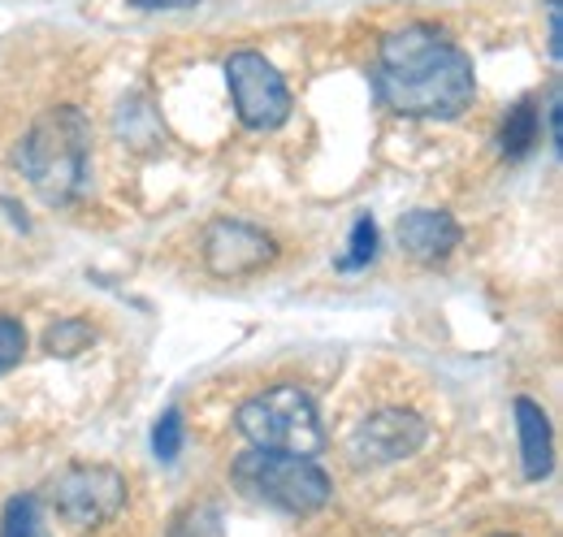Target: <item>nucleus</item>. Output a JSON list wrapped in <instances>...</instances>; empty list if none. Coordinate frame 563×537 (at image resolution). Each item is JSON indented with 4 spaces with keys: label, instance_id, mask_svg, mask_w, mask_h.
<instances>
[{
    "label": "nucleus",
    "instance_id": "1",
    "mask_svg": "<svg viewBox=\"0 0 563 537\" xmlns=\"http://www.w3.org/2000/svg\"><path fill=\"white\" fill-rule=\"evenodd\" d=\"M373 83H377L382 105H390L404 118H424V122L460 118L477 96L473 62L464 57V48H455L433 26L390 31L382 40Z\"/></svg>",
    "mask_w": 563,
    "mask_h": 537
},
{
    "label": "nucleus",
    "instance_id": "2",
    "mask_svg": "<svg viewBox=\"0 0 563 537\" xmlns=\"http://www.w3.org/2000/svg\"><path fill=\"white\" fill-rule=\"evenodd\" d=\"M26 183L48 204H74L91 178V131L74 105L48 109L18 147Z\"/></svg>",
    "mask_w": 563,
    "mask_h": 537
},
{
    "label": "nucleus",
    "instance_id": "3",
    "mask_svg": "<svg viewBox=\"0 0 563 537\" xmlns=\"http://www.w3.org/2000/svg\"><path fill=\"white\" fill-rule=\"evenodd\" d=\"M234 485L274 507L286 516H308V512H321L330 503V476L317 469L312 460L303 456H282V451H243L234 460Z\"/></svg>",
    "mask_w": 563,
    "mask_h": 537
},
{
    "label": "nucleus",
    "instance_id": "4",
    "mask_svg": "<svg viewBox=\"0 0 563 537\" xmlns=\"http://www.w3.org/2000/svg\"><path fill=\"white\" fill-rule=\"evenodd\" d=\"M239 429L261 451L303 456V460H317L325 451V429H321L317 403L299 386H274V391H261L256 399H247L239 407Z\"/></svg>",
    "mask_w": 563,
    "mask_h": 537
},
{
    "label": "nucleus",
    "instance_id": "5",
    "mask_svg": "<svg viewBox=\"0 0 563 537\" xmlns=\"http://www.w3.org/2000/svg\"><path fill=\"white\" fill-rule=\"evenodd\" d=\"M225 83L234 96V113L243 127L252 131H278L282 122L290 118V91L274 62H265L261 53L243 48L225 57Z\"/></svg>",
    "mask_w": 563,
    "mask_h": 537
},
{
    "label": "nucleus",
    "instance_id": "6",
    "mask_svg": "<svg viewBox=\"0 0 563 537\" xmlns=\"http://www.w3.org/2000/svg\"><path fill=\"white\" fill-rule=\"evenodd\" d=\"M53 507L62 520H70L74 529H91L113 520L126 507V476L109 464H82L57 476L53 485Z\"/></svg>",
    "mask_w": 563,
    "mask_h": 537
},
{
    "label": "nucleus",
    "instance_id": "7",
    "mask_svg": "<svg viewBox=\"0 0 563 537\" xmlns=\"http://www.w3.org/2000/svg\"><path fill=\"white\" fill-rule=\"evenodd\" d=\"M424 438H429V425H424L417 412L386 407V412H373V416H364L355 425L347 451H352L355 464L377 469V464H395V460L417 456L424 447Z\"/></svg>",
    "mask_w": 563,
    "mask_h": 537
},
{
    "label": "nucleus",
    "instance_id": "8",
    "mask_svg": "<svg viewBox=\"0 0 563 537\" xmlns=\"http://www.w3.org/2000/svg\"><path fill=\"white\" fill-rule=\"evenodd\" d=\"M278 256L274 239L247 221H212L205 230V265L217 277H247L261 273Z\"/></svg>",
    "mask_w": 563,
    "mask_h": 537
},
{
    "label": "nucleus",
    "instance_id": "9",
    "mask_svg": "<svg viewBox=\"0 0 563 537\" xmlns=\"http://www.w3.org/2000/svg\"><path fill=\"white\" fill-rule=\"evenodd\" d=\"M395 234H399V248L412 261H421V265H438V261H446L460 248V226L442 208H412V212H404Z\"/></svg>",
    "mask_w": 563,
    "mask_h": 537
},
{
    "label": "nucleus",
    "instance_id": "10",
    "mask_svg": "<svg viewBox=\"0 0 563 537\" xmlns=\"http://www.w3.org/2000/svg\"><path fill=\"white\" fill-rule=\"evenodd\" d=\"M516 429H520V460L525 476L542 481L551 472V420L533 399H516Z\"/></svg>",
    "mask_w": 563,
    "mask_h": 537
},
{
    "label": "nucleus",
    "instance_id": "11",
    "mask_svg": "<svg viewBox=\"0 0 563 537\" xmlns=\"http://www.w3.org/2000/svg\"><path fill=\"white\" fill-rule=\"evenodd\" d=\"M113 131H118V139H122L126 147H135V152H152V147L165 143V127H161L156 109H152L143 96H126V100L118 105Z\"/></svg>",
    "mask_w": 563,
    "mask_h": 537
},
{
    "label": "nucleus",
    "instance_id": "12",
    "mask_svg": "<svg viewBox=\"0 0 563 537\" xmlns=\"http://www.w3.org/2000/svg\"><path fill=\"white\" fill-rule=\"evenodd\" d=\"M542 139V122H538V105L533 100H516L503 118V131H498V147L503 156H525L533 143Z\"/></svg>",
    "mask_w": 563,
    "mask_h": 537
},
{
    "label": "nucleus",
    "instance_id": "13",
    "mask_svg": "<svg viewBox=\"0 0 563 537\" xmlns=\"http://www.w3.org/2000/svg\"><path fill=\"white\" fill-rule=\"evenodd\" d=\"M0 537H44V520H40V503L31 494L9 498L4 520H0Z\"/></svg>",
    "mask_w": 563,
    "mask_h": 537
},
{
    "label": "nucleus",
    "instance_id": "14",
    "mask_svg": "<svg viewBox=\"0 0 563 537\" xmlns=\"http://www.w3.org/2000/svg\"><path fill=\"white\" fill-rule=\"evenodd\" d=\"M96 342L91 335V326H82V321H57L48 335H44V347L53 351V355H78V351H87Z\"/></svg>",
    "mask_w": 563,
    "mask_h": 537
},
{
    "label": "nucleus",
    "instance_id": "15",
    "mask_svg": "<svg viewBox=\"0 0 563 537\" xmlns=\"http://www.w3.org/2000/svg\"><path fill=\"white\" fill-rule=\"evenodd\" d=\"M152 451H156L161 464H174V460H178V451H183V412L169 407V412L156 420V429H152Z\"/></svg>",
    "mask_w": 563,
    "mask_h": 537
},
{
    "label": "nucleus",
    "instance_id": "16",
    "mask_svg": "<svg viewBox=\"0 0 563 537\" xmlns=\"http://www.w3.org/2000/svg\"><path fill=\"white\" fill-rule=\"evenodd\" d=\"M377 256V221L373 217H360L352 230V252L339 261V268H364Z\"/></svg>",
    "mask_w": 563,
    "mask_h": 537
},
{
    "label": "nucleus",
    "instance_id": "17",
    "mask_svg": "<svg viewBox=\"0 0 563 537\" xmlns=\"http://www.w3.org/2000/svg\"><path fill=\"white\" fill-rule=\"evenodd\" d=\"M169 537H221V520H217L212 507H187V512L174 520Z\"/></svg>",
    "mask_w": 563,
    "mask_h": 537
},
{
    "label": "nucleus",
    "instance_id": "18",
    "mask_svg": "<svg viewBox=\"0 0 563 537\" xmlns=\"http://www.w3.org/2000/svg\"><path fill=\"white\" fill-rule=\"evenodd\" d=\"M26 351V330L9 317H0V373H9Z\"/></svg>",
    "mask_w": 563,
    "mask_h": 537
},
{
    "label": "nucleus",
    "instance_id": "19",
    "mask_svg": "<svg viewBox=\"0 0 563 537\" xmlns=\"http://www.w3.org/2000/svg\"><path fill=\"white\" fill-rule=\"evenodd\" d=\"M560 13H563V0H547V40H551V62H560V53H563Z\"/></svg>",
    "mask_w": 563,
    "mask_h": 537
},
{
    "label": "nucleus",
    "instance_id": "20",
    "mask_svg": "<svg viewBox=\"0 0 563 537\" xmlns=\"http://www.w3.org/2000/svg\"><path fill=\"white\" fill-rule=\"evenodd\" d=\"M131 4H135V9H147V13H152V9H196L200 0H131Z\"/></svg>",
    "mask_w": 563,
    "mask_h": 537
},
{
    "label": "nucleus",
    "instance_id": "21",
    "mask_svg": "<svg viewBox=\"0 0 563 537\" xmlns=\"http://www.w3.org/2000/svg\"><path fill=\"white\" fill-rule=\"evenodd\" d=\"M560 118H563V109H560V96H551V143L560 147Z\"/></svg>",
    "mask_w": 563,
    "mask_h": 537
},
{
    "label": "nucleus",
    "instance_id": "22",
    "mask_svg": "<svg viewBox=\"0 0 563 537\" xmlns=\"http://www.w3.org/2000/svg\"><path fill=\"white\" fill-rule=\"evenodd\" d=\"M494 537H511V534H494Z\"/></svg>",
    "mask_w": 563,
    "mask_h": 537
}]
</instances>
